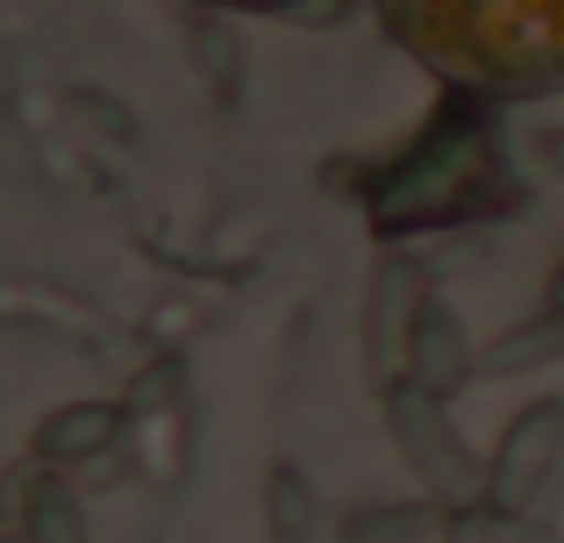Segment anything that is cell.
Segmentation results:
<instances>
[{"mask_svg": "<svg viewBox=\"0 0 564 543\" xmlns=\"http://www.w3.org/2000/svg\"><path fill=\"white\" fill-rule=\"evenodd\" d=\"M379 22L465 100L564 86V0H379Z\"/></svg>", "mask_w": 564, "mask_h": 543, "instance_id": "6da1fadb", "label": "cell"}, {"mask_svg": "<svg viewBox=\"0 0 564 543\" xmlns=\"http://www.w3.org/2000/svg\"><path fill=\"white\" fill-rule=\"evenodd\" d=\"M494 186H500V165H494L486 129L471 122V108H443L436 122H429V137L400 158L393 180L372 194V222H379V237L436 229V222H457V215L479 194H494Z\"/></svg>", "mask_w": 564, "mask_h": 543, "instance_id": "7a4b0ae2", "label": "cell"}, {"mask_svg": "<svg viewBox=\"0 0 564 543\" xmlns=\"http://www.w3.org/2000/svg\"><path fill=\"white\" fill-rule=\"evenodd\" d=\"M386 430H393V450L408 458V473L422 479V493L443 515H479L486 508V458L465 444L443 393L414 387V379H393L386 387Z\"/></svg>", "mask_w": 564, "mask_h": 543, "instance_id": "3957f363", "label": "cell"}, {"mask_svg": "<svg viewBox=\"0 0 564 543\" xmlns=\"http://www.w3.org/2000/svg\"><path fill=\"white\" fill-rule=\"evenodd\" d=\"M564 458V401H529L522 415L500 430L494 458H486V515L494 522H522L543 501Z\"/></svg>", "mask_w": 564, "mask_h": 543, "instance_id": "277c9868", "label": "cell"}, {"mask_svg": "<svg viewBox=\"0 0 564 543\" xmlns=\"http://www.w3.org/2000/svg\"><path fill=\"white\" fill-rule=\"evenodd\" d=\"M429 307V279L408 251L379 258L372 293H365V372L372 379H408V344H414V322Z\"/></svg>", "mask_w": 564, "mask_h": 543, "instance_id": "5b68a950", "label": "cell"}, {"mask_svg": "<svg viewBox=\"0 0 564 543\" xmlns=\"http://www.w3.org/2000/svg\"><path fill=\"white\" fill-rule=\"evenodd\" d=\"M129 430H137V422H129L122 401H65L36 422V465H51V473L94 465V458H108Z\"/></svg>", "mask_w": 564, "mask_h": 543, "instance_id": "8992f818", "label": "cell"}, {"mask_svg": "<svg viewBox=\"0 0 564 543\" xmlns=\"http://www.w3.org/2000/svg\"><path fill=\"white\" fill-rule=\"evenodd\" d=\"M408 379H414V387H429V393H443V401H451L465 379H479V350L465 344V322H457V307L443 301V293H429L422 322H414Z\"/></svg>", "mask_w": 564, "mask_h": 543, "instance_id": "52a82bcc", "label": "cell"}, {"mask_svg": "<svg viewBox=\"0 0 564 543\" xmlns=\"http://www.w3.org/2000/svg\"><path fill=\"white\" fill-rule=\"evenodd\" d=\"M22 530H29V543H94V530H86V501L72 493L65 473H51V465H36V473H29Z\"/></svg>", "mask_w": 564, "mask_h": 543, "instance_id": "ba28073f", "label": "cell"}, {"mask_svg": "<svg viewBox=\"0 0 564 543\" xmlns=\"http://www.w3.org/2000/svg\"><path fill=\"white\" fill-rule=\"evenodd\" d=\"M557 350H564V315L543 307V315H529L522 329H500L494 344L479 350V379H508V372H529V365H551Z\"/></svg>", "mask_w": 564, "mask_h": 543, "instance_id": "9c48e42d", "label": "cell"}, {"mask_svg": "<svg viewBox=\"0 0 564 543\" xmlns=\"http://www.w3.org/2000/svg\"><path fill=\"white\" fill-rule=\"evenodd\" d=\"M436 522H443V508L429 493L422 501H372L344 515V543H422V536H436Z\"/></svg>", "mask_w": 564, "mask_h": 543, "instance_id": "30bf717a", "label": "cell"}, {"mask_svg": "<svg viewBox=\"0 0 564 543\" xmlns=\"http://www.w3.org/2000/svg\"><path fill=\"white\" fill-rule=\"evenodd\" d=\"M264 530H272V543H301L315 530V487H307L301 465H272L264 473Z\"/></svg>", "mask_w": 564, "mask_h": 543, "instance_id": "8fae6325", "label": "cell"}, {"mask_svg": "<svg viewBox=\"0 0 564 543\" xmlns=\"http://www.w3.org/2000/svg\"><path fill=\"white\" fill-rule=\"evenodd\" d=\"M180 393H186L180 358H158V365H143V379L122 393V408H129V422H143V415H165V408H180Z\"/></svg>", "mask_w": 564, "mask_h": 543, "instance_id": "7c38bea8", "label": "cell"}, {"mask_svg": "<svg viewBox=\"0 0 564 543\" xmlns=\"http://www.w3.org/2000/svg\"><path fill=\"white\" fill-rule=\"evenodd\" d=\"M514 543H564V536H557V530H543V522H529V515H522V522H514Z\"/></svg>", "mask_w": 564, "mask_h": 543, "instance_id": "4fadbf2b", "label": "cell"}, {"mask_svg": "<svg viewBox=\"0 0 564 543\" xmlns=\"http://www.w3.org/2000/svg\"><path fill=\"white\" fill-rule=\"evenodd\" d=\"M200 8H301V0H200Z\"/></svg>", "mask_w": 564, "mask_h": 543, "instance_id": "5bb4252c", "label": "cell"}, {"mask_svg": "<svg viewBox=\"0 0 564 543\" xmlns=\"http://www.w3.org/2000/svg\"><path fill=\"white\" fill-rule=\"evenodd\" d=\"M551 307L564 315V265H557V279H551Z\"/></svg>", "mask_w": 564, "mask_h": 543, "instance_id": "9a60e30c", "label": "cell"}, {"mask_svg": "<svg viewBox=\"0 0 564 543\" xmlns=\"http://www.w3.org/2000/svg\"><path fill=\"white\" fill-rule=\"evenodd\" d=\"M0 543H29V530H0Z\"/></svg>", "mask_w": 564, "mask_h": 543, "instance_id": "2e32d148", "label": "cell"}]
</instances>
